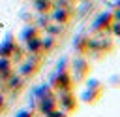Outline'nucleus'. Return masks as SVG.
<instances>
[{
	"mask_svg": "<svg viewBox=\"0 0 120 117\" xmlns=\"http://www.w3.org/2000/svg\"><path fill=\"white\" fill-rule=\"evenodd\" d=\"M13 74V68H11V62L6 58V57H0V79H6Z\"/></svg>",
	"mask_w": 120,
	"mask_h": 117,
	"instance_id": "nucleus-1",
	"label": "nucleus"
},
{
	"mask_svg": "<svg viewBox=\"0 0 120 117\" xmlns=\"http://www.w3.org/2000/svg\"><path fill=\"white\" fill-rule=\"evenodd\" d=\"M8 109H9V102H8V96L0 92V115H4Z\"/></svg>",
	"mask_w": 120,
	"mask_h": 117,
	"instance_id": "nucleus-2",
	"label": "nucleus"
},
{
	"mask_svg": "<svg viewBox=\"0 0 120 117\" xmlns=\"http://www.w3.org/2000/svg\"><path fill=\"white\" fill-rule=\"evenodd\" d=\"M17 117H36V113H34V111H30V109H22V111H19V113H17Z\"/></svg>",
	"mask_w": 120,
	"mask_h": 117,
	"instance_id": "nucleus-3",
	"label": "nucleus"
}]
</instances>
